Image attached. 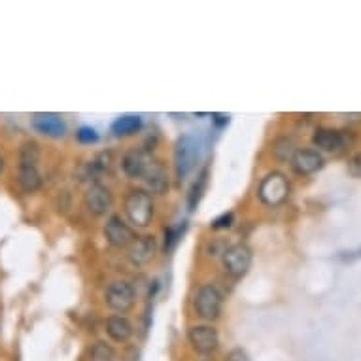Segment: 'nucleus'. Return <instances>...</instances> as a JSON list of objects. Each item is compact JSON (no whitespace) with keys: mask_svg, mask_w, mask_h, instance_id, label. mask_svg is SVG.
Wrapping results in <instances>:
<instances>
[{"mask_svg":"<svg viewBox=\"0 0 361 361\" xmlns=\"http://www.w3.org/2000/svg\"><path fill=\"white\" fill-rule=\"evenodd\" d=\"M123 207L130 227L146 229V227H149L152 221H154V197L149 195L146 190H142V188H133V190L127 191Z\"/></svg>","mask_w":361,"mask_h":361,"instance_id":"1","label":"nucleus"},{"mask_svg":"<svg viewBox=\"0 0 361 361\" xmlns=\"http://www.w3.org/2000/svg\"><path fill=\"white\" fill-rule=\"evenodd\" d=\"M291 193L290 180L286 174L279 171L269 172L263 180H261L259 188H257V197L265 207H280L288 201Z\"/></svg>","mask_w":361,"mask_h":361,"instance_id":"2","label":"nucleus"},{"mask_svg":"<svg viewBox=\"0 0 361 361\" xmlns=\"http://www.w3.org/2000/svg\"><path fill=\"white\" fill-rule=\"evenodd\" d=\"M193 308L201 320H218L224 310V293L216 284H202L193 297Z\"/></svg>","mask_w":361,"mask_h":361,"instance_id":"3","label":"nucleus"},{"mask_svg":"<svg viewBox=\"0 0 361 361\" xmlns=\"http://www.w3.org/2000/svg\"><path fill=\"white\" fill-rule=\"evenodd\" d=\"M252 259H254V254L248 244H229L221 255V267L231 279H243L252 267Z\"/></svg>","mask_w":361,"mask_h":361,"instance_id":"4","label":"nucleus"},{"mask_svg":"<svg viewBox=\"0 0 361 361\" xmlns=\"http://www.w3.org/2000/svg\"><path fill=\"white\" fill-rule=\"evenodd\" d=\"M104 301H106L108 308H112L114 312H129L130 308L135 307V302H137V290L127 280H114V282L108 284Z\"/></svg>","mask_w":361,"mask_h":361,"instance_id":"5","label":"nucleus"},{"mask_svg":"<svg viewBox=\"0 0 361 361\" xmlns=\"http://www.w3.org/2000/svg\"><path fill=\"white\" fill-rule=\"evenodd\" d=\"M197 161H199V142L195 137L184 135L174 148V169L178 180L188 178V174L195 169Z\"/></svg>","mask_w":361,"mask_h":361,"instance_id":"6","label":"nucleus"},{"mask_svg":"<svg viewBox=\"0 0 361 361\" xmlns=\"http://www.w3.org/2000/svg\"><path fill=\"white\" fill-rule=\"evenodd\" d=\"M188 341L197 354L210 355L218 350L219 333L210 324H195L188 329Z\"/></svg>","mask_w":361,"mask_h":361,"instance_id":"7","label":"nucleus"},{"mask_svg":"<svg viewBox=\"0 0 361 361\" xmlns=\"http://www.w3.org/2000/svg\"><path fill=\"white\" fill-rule=\"evenodd\" d=\"M104 238L114 248H129L130 244L135 243L137 235H135V229L121 216L112 214V216H108L106 224H104Z\"/></svg>","mask_w":361,"mask_h":361,"instance_id":"8","label":"nucleus"},{"mask_svg":"<svg viewBox=\"0 0 361 361\" xmlns=\"http://www.w3.org/2000/svg\"><path fill=\"white\" fill-rule=\"evenodd\" d=\"M83 204L87 208V212L97 216V218L106 216L114 204L112 191L108 190L106 185L95 182V184L89 185L87 191H85V195H83Z\"/></svg>","mask_w":361,"mask_h":361,"instance_id":"9","label":"nucleus"},{"mask_svg":"<svg viewBox=\"0 0 361 361\" xmlns=\"http://www.w3.org/2000/svg\"><path fill=\"white\" fill-rule=\"evenodd\" d=\"M312 144L318 148V152H327V154H341L348 148V137L344 130L327 129V127H320L314 130Z\"/></svg>","mask_w":361,"mask_h":361,"instance_id":"10","label":"nucleus"},{"mask_svg":"<svg viewBox=\"0 0 361 361\" xmlns=\"http://www.w3.org/2000/svg\"><path fill=\"white\" fill-rule=\"evenodd\" d=\"M144 182L148 188V193H155V195H165L169 191V171H166L165 163L155 157H149V163L144 172Z\"/></svg>","mask_w":361,"mask_h":361,"instance_id":"11","label":"nucleus"},{"mask_svg":"<svg viewBox=\"0 0 361 361\" xmlns=\"http://www.w3.org/2000/svg\"><path fill=\"white\" fill-rule=\"evenodd\" d=\"M157 240H155L154 235H142V237H137L135 238V243L129 246V259L133 265L137 267H144L152 263L157 254Z\"/></svg>","mask_w":361,"mask_h":361,"instance_id":"12","label":"nucleus"},{"mask_svg":"<svg viewBox=\"0 0 361 361\" xmlns=\"http://www.w3.org/2000/svg\"><path fill=\"white\" fill-rule=\"evenodd\" d=\"M324 155L314 148H302L297 149L293 157H291V166L297 174L301 176H308V174H314L318 172L324 166Z\"/></svg>","mask_w":361,"mask_h":361,"instance_id":"13","label":"nucleus"},{"mask_svg":"<svg viewBox=\"0 0 361 361\" xmlns=\"http://www.w3.org/2000/svg\"><path fill=\"white\" fill-rule=\"evenodd\" d=\"M30 123H32L35 130H38L44 137L61 138L65 137L66 133L65 119L57 114H36Z\"/></svg>","mask_w":361,"mask_h":361,"instance_id":"14","label":"nucleus"},{"mask_svg":"<svg viewBox=\"0 0 361 361\" xmlns=\"http://www.w3.org/2000/svg\"><path fill=\"white\" fill-rule=\"evenodd\" d=\"M149 163V155L142 149H127L121 157V171L127 178L130 180H137V178H144L146 166Z\"/></svg>","mask_w":361,"mask_h":361,"instance_id":"15","label":"nucleus"},{"mask_svg":"<svg viewBox=\"0 0 361 361\" xmlns=\"http://www.w3.org/2000/svg\"><path fill=\"white\" fill-rule=\"evenodd\" d=\"M104 331H106V335L112 338L114 343L123 344L133 337L135 329H133V324H130L127 316H123V314H112V316L106 318Z\"/></svg>","mask_w":361,"mask_h":361,"instance_id":"16","label":"nucleus"},{"mask_svg":"<svg viewBox=\"0 0 361 361\" xmlns=\"http://www.w3.org/2000/svg\"><path fill=\"white\" fill-rule=\"evenodd\" d=\"M140 129H142V118L135 116V114L119 116L112 123V133L116 137H130V135H135Z\"/></svg>","mask_w":361,"mask_h":361,"instance_id":"17","label":"nucleus"},{"mask_svg":"<svg viewBox=\"0 0 361 361\" xmlns=\"http://www.w3.org/2000/svg\"><path fill=\"white\" fill-rule=\"evenodd\" d=\"M19 185L23 188L27 193H32L42 185V174L38 166L30 165H19Z\"/></svg>","mask_w":361,"mask_h":361,"instance_id":"18","label":"nucleus"},{"mask_svg":"<svg viewBox=\"0 0 361 361\" xmlns=\"http://www.w3.org/2000/svg\"><path fill=\"white\" fill-rule=\"evenodd\" d=\"M40 161V146L35 140H27L21 144V152H19V165H30L38 166Z\"/></svg>","mask_w":361,"mask_h":361,"instance_id":"19","label":"nucleus"},{"mask_svg":"<svg viewBox=\"0 0 361 361\" xmlns=\"http://www.w3.org/2000/svg\"><path fill=\"white\" fill-rule=\"evenodd\" d=\"M116 360V350L106 341H97L89 350V361H114Z\"/></svg>","mask_w":361,"mask_h":361,"instance_id":"20","label":"nucleus"},{"mask_svg":"<svg viewBox=\"0 0 361 361\" xmlns=\"http://www.w3.org/2000/svg\"><path fill=\"white\" fill-rule=\"evenodd\" d=\"M297 152L295 148V142L288 137H282L279 138L276 142H274V148H273V154L274 157L279 161H291L293 154Z\"/></svg>","mask_w":361,"mask_h":361,"instance_id":"21","label":"nucleus"},{"mask_svg":"<svg viewBox=\"0 0 361 361\" xmlns=\"http://www.w3.org/2000/svg\"><path fill=\"white\" fill-rule=\"evenodd\" d=\"M184 229H185L184 224L166 227V229H165V244H163L165 252H171V250L176 246L178 240L182 238V235H184Z\"/></svg>","mask_w":361,"mask_h":361,"instance_id":"22","label":"nucleus"},{"mask_svg":"<svg viewBox=\"0 0 361 361\" xmlns=\"http://www.w3.org/2000/svg\"><path fill=\"white\" fill-rule=\"evenodd\" d=\"M207 176H208L207 171L202 172V174H199V178L195 180V184H193V188H191V191H190V208L191 210H193V208L199 204V201H201L202 191H204V188H207Z\"/></svg>","mask_w":361,"mask_h":361,"instance_id":"23","label":"nucleus"},{"mask_svg":"<svg viewBox=\"0 0 361 361\" xmlns=\"http://www.w3.org/2000/svg\"><path fill=\"white\" fill-rule=\"evenodd\" d=\"M78 142L82 144H95L99 140V135H97L95 129H91V127H82V129L76 133Z\"/></svg>","mask_w":361,"mask_h":361,"instance_id":"24","label":"nucleus"},{"mask_svg":"<svg viewBox=\"0 0 361 361\" xmlns=\"http://www.w3.org/2000/svg\"><path fill=\"white\" fill-rule=\"evenodd\" d=\"M233 225V212L221 214L219 218H216L212 221V229H227Z\"/></svg>","mask_w":361,"mask_h":361,"instance_id":"25","label":"nucleus"},{"mask_svg":"<svg viewBox=\"0 0 361 361\" xmlns=\"http://www.w3.org/2000/svg\"><path fill=\"white\" fill-rule=\"evenodd\" d=\"M229 244L221 240V238H214V244H208V255H224V252L227 250Z\"/></svg>","mask_w":361,"mask_h":361,"instance_id":"26","label":"nucleus"},{"mask_svg":"<svg viewBox=\"0 0 361 361\" xmlns=\"http://www.w3.org/2000/svg\"><path fill=\"white\" fill-rule=\"evenodd\" d=\"M348 172L354 178H361V152L348 161Z\"/></svg>","mask_w":361,"mask_h":361,"instance_id":"27","label":"nucleus"},{"mask_svg":"<svg viewBox=\"0 0 361 361\" xmlns=\"http://www.w3.org/2000/svg\"><path fill=\"white\" fill-rule=\"evenodd\" d=\"M225 361H250V357L243 348H233L229 354L225 355Z\"/></svg>","mask_w":361,"mask_h":361,"instance_id":"28","label":"nucleus"},{"mask_svg":"<svg viewBox=\"0 0 361 361\" xmlns=\"http://www.w3.org/2000/svg\"><path fill=\"white\" fill-rule=\"evenodd\" d=\"M212 121L218 125V127H224V125L229 121V116H224V114H214Z\"/></svg>","mask_w":361,"mask_h":361,"instance_id":"29","label":"nucleus"},{"mask_svg":"<svg viewBox=\"0 0 361 361\" xmlns=\"http://www.w3.org/2000/svg\"><path fill=\"white\" fill-rule=\"evenodd\" d=\"M2 171H4V157L0 155V174H2Z\"/></svg>","mask_w":361,"mask_h":361,"instance_id":"30","label":"nucleus"},{"mask_svg":"<svg viewBox=\"0 0 361 361\" xmlns=\"http://www.w3.org/2000/svg\"><path fill=\"white\" fill-rule=\"evenodd\" d=\"M204 361H212V360H204Z\"/></svg>","mask_w":361,"mask_h":361,"instance_id":"31","label":"nucleus"}]
</instances>
